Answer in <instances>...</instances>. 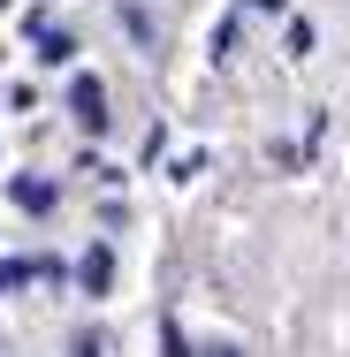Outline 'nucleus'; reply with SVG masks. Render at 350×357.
Here are the masks:
<instances>
[{"label": "nucleus", "instance_id": "nucleus-1", "mask_svg": "<svg viewBox=\"0 0 350 357\" xmlns=\"http://www.w3.org/2000/svg\"><path fill=\"white\" fill-rule=\"evenodd\" d=\"M69 114L84 130H107V91H99V76H76L69 84Z\"/></svg>", "mask_w": 350, "mask_h": 357}, {"label": "nucleus", "instance_id": "nucleus-2", "mask_svg": "<svg viewBox=\"0 0 350 357\" xmlns=\"http://www.w3.org/2000/svg\"><path fill=\"white\" fill-rule=\"evenodd\" d=\"M76 282L92 289V296H107V289H115V251H107V243H92V251H84V266H76Z\"/></svg>", "mask_w": 350, "mask_h": 357}, {"label": "nucleus", "instance_id": "nucleus-3", "mask_svg": "<svg viewBox=\"0 0 350 357\" xmlns=\"http://www.w3.org/2000/svg\"><path fill=\"white\" fill-rule=\"evenodd\" d=\"M8 198H15L23 213H54V198H61V190H54V183H38V175H15V183H8Z\"/></svg>", "mask_w": 350, "mask_h": 357}, {"label": "nucleus", "instance_id": "nucleus-4", "mask_svg": "<svg viewBox=\"0 0 350 357\" xmlns=\"http://www.w3.org/2000/svg\"><path fill=\"white\" fill-rule=\"evenodd\" d=\"M31 31H38V61H54V69H61V61L76 54V38H69V31H54L46 15H31Z\"/></svg>", "mask_w": 350, "mask_h": 357}, {"label": "nucleus", "instance_id": "nucleus-5", "mask_svg": "<svg viewBox=\"0 0 350 357\" xmlns=\"http://www.w3.org/2000/svg\"><path fill=\"white\" fill-rule=\"evenodd\" d=\"M38 274H54V266H31V259H0V296H8V289H23V282H38Z\"/></svg>", "mask_w": 350, "mask_h": 357}, {"label": "nucleus", "instance_id": "nucleus-6", "mask_svg": "<svg viewBox=\"0 0 350 357\" xmlns=\"http://www.w3.org/2000/svg\"><path fill=\"white\" fill-rule=\"evenodd\" d=\"M122 31H130V38H138L145 54H152V46H160V31H152V15H145V8H130V0H122Z\"/></svg>", "mask_w": 350, "mask_h": 357}, {"label": "nucleus", "instance_id": "nucleus-7", "mask_svg": "<svg viewBox=\"0 0 350 357\" xmlns=\"http://www.w3.org/2000/svg\"><path fill=\"white\" fill-rule=\"evenodd\" d=\"M76 350H84V357H107V335H84Z\"/></svg>", "mask_w": 350, "mask_h": 357}, {"label": "nucleus", "instance_id": "nucleus-8", "mask_svg": "<svg viewBox=\"0 0 350 357\" xmlns=\"http://www.w3.org/2000/svg\"><path fill=\"white\" fill-rule=\"evenodd\" d=\"M206 357H236V350H228V342H221V350H206Z\"/></svg>", "mask_w": 350, "mask_h": 357}, {"label": "nucleus", "instance_id": "nucleus-9", "mask_svg": "<svg viewBox=\"0 0 350 357\" xmlns=\"http://www.w3.org/2000/svg\"><path fill=\"white\" fill-rule=\"evenodd\" d=\"M251 8H282V0H251Z\"/></svg>", "mask_w": 350, "mask_h": 357}]
</instances>
